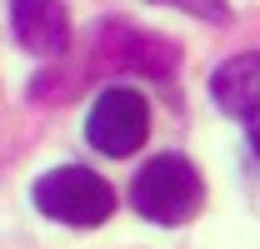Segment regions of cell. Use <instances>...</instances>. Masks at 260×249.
Masks as SVG:
<instances>
[{"mask_svg":"<svg viewBox=\"0 0 260 249\" xmlns=\"http://www.w3.org/2000/svg\"><path fill=\"white\" fill-rule=\"evenodd\" d=\"M200 199H205V185L185 155H155L130 185V204L155 224H185L200 210Z\"/></svg>","mask_w":260,"mask_h":249,"instance_id":"obj_1","label":"cell"},{"mask_svg":"<svg viewBox=\"0 0 260 249\" xmlns=\"http://www.w3.org/2000/svg\"><path fill=\"white\" fill-rule=\"evenodd\" d=\"M35 210L45 219H60V224H100V219H110L115 210V189L100 180L95 170H85V164H60V170H50V175H40L35 180Z\"/></svg>","mask_w":260,"mask_h":249,"instance_id":"obj_2","label":"cell"},{"mask_svg":"<svg viewBox=\"0 0 260 249\" xmlns=\"http://www.w3.org/2000/svg\"><path fill=\"white\" fill-rule=\"evenodd\" d=\"M85 135L100 155L120 159V155H135L150 135V105L140 90H125V85H110L100 90V100L90 105V120H85Z\"/></svg>","mask_w":260,"mask_h":249,"instance_id":"obj_3","label":"cell"},{"mask_svg":"<svg viewBox=\"0 0 260 249\" xmlns=\"http://www.w3.org/2000/svg\"><path fill=\"white\" fill-rule=\"evenodd\" d=\"M10 20H15V40L30 55H60L70 45V10L60 0H15Z\"/></svg>","mask_w":260,"mask_h":249,"instance_id":"obj_4","label":"cell"},{"mask_svg":"<svg viewBox=\"0 0 260 249\" xmlns=\"http://www.w3.org/2000/svg\"><path fill=\"white\" fill-rule=\"evenodd\" d=\"M210 95H215V105L225 115L255 120L260 115V50H245V55L220 60L215 75H210Z\"/></svg>","mask_w":260,"mask_h":249,"instance_id":"obj_5","label":"cell"},{"mask_svg":"<svg viewBox=\"0 0 260 249\" xmlns=\"http://www.w3.org/2000/svg\"><path fill=\"white\" fill-rule=\"evenodd\" d=\"M105 55L115 65H135V70H150V75H170L175 70V45L160 35H140V30H105Z\"/></svg>","mask_w":260,"mask_h":249,"instance_id":"obj_6","label":"cell"},{"mask_svg":"<svg viewBox=\"0 0 260 249\" xmlns=\"http://www.w3.org/2000/svg\"><path fill=\"white\" fill-rule=\"evenodd\" d=\"M150 5H175V10H185L195 20H210V25L225 20V0H150Z\"/></svg>","mask_w":260,"mask_h":249,"instance_id":"obj_7","label":"cell"},{"mask_svg":"<svg viewBox=\"0 0 260 249\" xmlns=\"http://www.w3.org/2000/svg\"><path fill=\"white\" fill-rule=\"evenodd\" d=\"M250 150H255V155H260V120L250 124Z\"/></svg>","mask_w":260,"mask_h":249,"instance_id":"obj_8","label":"cell"}]
</instances>
